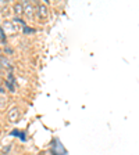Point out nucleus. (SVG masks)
<instances>
[{"label":"nucleus","mask_w":139,"mask_h":155,"mask_svg":"<svg viewBox=\"0 0 139 155\" xmlns=\"http://www.w3.org/2000/svg\"><path fill=\"white\" fill-rule=\"evenodd\" d=\"M38 15L43 17V18L47 15V7H46L45 4H40V6L38 7Z\"/></svg>","instance_id":"obj_1"},{"label":"nucleus","mask_w":139,"mask_h":155,"mask_svg":"<svg viewBox=\"0 0 139 155\" xmlns=\"http://www.w3.org/2000/svg\"><path fill=\"white\" fill-rule=\"evenodd\" d=\"M16 112H18L16 108H14V110H11V114H10V119H11V120H16Z\"/></svg>","instance_id":"obj_3"},{"label":"nucleus","mask_w":139,"mask_h":155,"mask_svg":"<svg viewBox=\"0 0 139 155\" xmlns=\"http://www.w3.org/2000/svg\"><path fill=\"white\" fill-rule=\"evenodd\" d=\"M23 7H24L23 13H25L26 15H31V14H32V6H31V4H28L25 2V3H23Z\"/></svg>","instance_id":"obj_2"}]
</instances>
